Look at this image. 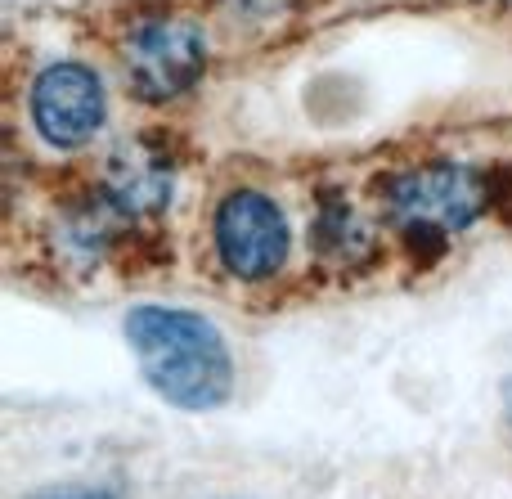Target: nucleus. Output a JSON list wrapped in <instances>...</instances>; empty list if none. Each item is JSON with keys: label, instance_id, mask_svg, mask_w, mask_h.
Returning <instances> with one entry per match:
<instances>
[{"label": "nucleus", "instance_id": "1", "mask_svg": "<svg viewBox=\"0 0 512 499\" xmlns=\"http://www.w3.org/2000/svg\"><path fill=\"white\" fill-rule=\"evenodd\" d=\"M140 374L176 410H216L234 392V360L212 320L176 306H135L126 315Z\"/></svg>", "mask_w": 512, "mask_h": 499}, {"label": "nucleus", "instance_id": "2", "mask_svg": "<svg viewBox=\"0 0 512 499\" xmlns=\"http://www.w3.org/2000/svg\"><path fill=\"white\" fill-rule=\"evenodd\" d=\"M203 63V32L194 23H180V18H153V23L135 27L122 45L126 86L144 104H167L180 90H189Z\"/></svg>", "mask_w": 512, "mask_h": 499}, {"label": "nucleus", "instance_id": "3", "mask_svg": "<svg viewBox=\"0 0 512 499\" xmlns=\"http://www.w3.org/2000/svg\"><path fill=\"white\" fill-rule=\"evenodd\" d=\"M216 252H221L225 270L248 279V284L279 275L292 252V230L279 203L256 194V189H234L216 207Z\"/></svg>", "mask_w": 512, "mask_h": 499}, {"label": "nucleus", "instance_id": "4", "mask_svg": "<svg viewBox=\"0 0 512 499\" xmlns=\"http://www.w3.org/2000/svg\"><path fill=\"white\" fill-rule=\"evenodd\" d=\"M490 203V185L481 171L454 167V162H436V167H418L391 185V212L423 234H445V230H468L481 221Z\"/></svg>", "mask_w": 512, "mask_h": 499}, {"label": "nucleus", "instance_id": "5", "mask_svg": "<svg viewBox=\"0 0 512 499\" xmlns=\"http://www.w3.org/2000/svg\"><path fill=\"white\" fill-rule=\"evenodd\" d=\"M32 122L54 149H77L104 126V86L81 63H54L32 86Z\"/></svg>", "mask_w": 512, "mask_h": 499}, {"label": "nucleus", "instance_id": "6", "mask_svg": "<svg viewBox=\"0 0 512 499\" xmlns=\"http://www.w3.org/2000/svg\"><path fill=\"white\" fill-rule=\"evenodd\" d=\"M104 198L122 216H158L171 198V162L153 144H122L104 167Z\"/></svg>", "mask_w": 512, "mask_h": 499}, {"label": "nucleus", "instance_id": "7", "mask_svg": "<svg viewBox=\"0 0 512 499\" xmlns=\"http://www.w3.org/2000/svg\"><path fill=\"white\" fill-rule=\"evenodd\" d=\"M369 243H373V234H369V225H364V216H355L342 198H333V203L319 212V221H315L319 257H360V252H369Z\"/></svg>", "mask_w": 512, "mask_h": 499}, {"label": "nucleus", "instance_id": "8", "mask_svg": "<svg viewBox=\"0 0 512 499\" xmlns=\"http://www.w3.org/2000/svg\"><path fill=\"white\" fill-rule=\"evenodd\" d=\"M292 0H239V9H248V14H265V9H288Z\"/></svg>", "mask_w": 512, "mask_h": 499}, {"label": "nucleus", "instance_id": "9", "mask_svg": "<svg viewBox=\"0 0 512 499\" xmlns=\"http://www.w3.org/2000/svg\"><path fill=\"white\" fill-rule=\"evenodd\" d=\"M41 499H113L108 491H59V495H41Z\"/></svg>", "mask_w": 512, "mask_h": 499}, {"label": "nucleus", "instance_id": "10", "mask_svg": "<svg viewBox=\"0 0 512 499\" xmlns=\"http://www.w3.org/2000/svg\"><path fill=\"white\" fill-rule=\"evenodd\" d=\"M499 5H512V0H499Z\"/></svg>", "mask_w": 512, "mask_h": 499}]
</instances>
